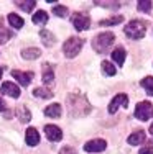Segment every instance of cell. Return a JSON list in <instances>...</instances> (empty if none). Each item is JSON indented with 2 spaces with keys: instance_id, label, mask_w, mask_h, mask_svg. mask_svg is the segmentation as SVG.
<instances>
[{
  "instance_id": "cell-1",
  "label": "cell",
  "mask_w": 153,
  "mask_h": 154,
  "mask_svg": "<svg viewBox=\"0 0 153 154\" xmlns=\"http://www.w3.org/2000/svg\"><path fill=\"white\" fill-rule=\"evenodd\" d=\"M115 41V35L110 31H105V33H100V35H97L96 38L92 39V48L97 51V53L104 54L109 51V48L114 45Z\"/></svg>"
},
{
  "instance_id": "cell-2",
  "label": "cell",
  "mask_w": 153,
  "mask_h": 154,
  "mask_svg": "<svg viewBox=\"0 0 153 154\" xmlns=\"http://www.w3.org/2000/svg\"><path fill=\"white\" fill-rule=\"evenodd\" d=\"M82 45H84V41H82L81 38H78V36H72V38H69L68 41L63 45V53H64V56L69 57V59L76 57V56L79 54V51L82 49Z\"/></svg>"
},
{
  "instance_id": "cell-3",
  "label": "cell",
  "mask_w": 153,
  "mask_h": 154,
  "mask_svg": "<svg viewBox=\"0 0 153 154\" xmlns=\"http://www.w3.org/2000/svg\"><path fill=\"white\" fill-rule=\"evenodd\" d=\"M145 28H147V25H145L143 21L133 20L127 25L123 31H125V35L129 36L130 39H142L145 36Z\"/></svg>"
},
{
  "instance_id": "cell-4",
  "label": "cell",
  "mask_w": 153,
  "mask_h": 154,
  "mask_svg": "<svg viewBox=\"0 0 153 154\" xmlns=\"http://www.w3.org/2000/svg\"><path fill=\"white\" fill-rule=\"evenodd\" d=\"M153 115V105L150 102H140V103H137V108H135V116L138 120H142V122H147V120H150Z\"/></svg>"
},
{
  "instance_id": "cell-5",
  "label": "cell",
  "mask_w": 153,
  "mask_h": 154,
  "mask_svg": "<svg viewBox=\"0 0 153 154\" xmlns=\"http://www.w3.org/2000/svg\"><path fill=\"white\" fill-rule=\"evenodd\" d=\"M72 25L76 26V30H79V31H84L89 28V25H91V18L86 15V13H74L72 15Z\"/></svg>"
},
{
  "instance_id": "cell-6",
  "label": "cell",
  "mask_w": 153,
  "mask_h": 154,
  "mask_svg": "<svg viewBox=\"0 0 153 154\" xmlns=\"http://www.w3.org/2000/svg\"><path fill=\"white\" fill-rule=\"evenodd\" d=\"M120 105H122L123 108L129 107V97H127L125 94H119V95H115V98H112L110 105H109V113H115Z\"/></svg>"
},
{
  "instance_id": "cell-7",
  "label": "cell",
  "mask_w": 153,
  "mask_h": 154,
  "mask_svg": "<svg viewBox=\"0 0 153 154\" xmlns=\"http://www.w3.org/2000/svg\"><path fill=\"white\" fill-rule=\"evenodd\" d=\"M107 146V143L104 139H92V141H87L84 144V149L87 152H102Z\"/></svg>"
},
{
  "instance_id": "cell-8",
  "label": "cell",
  "mask_w": 153,
  "mask_h": 154,
  "mask_svg": "<svg viewBox=\"0 0 153 154\" xmlns=\"http://www.w3.org/2000/svg\"><path fill=\"white\" fill-rule=\"evenodd\" d=\"M45 134H46V138H48L49 141H59V139H63V131H61L58 126H54V125H46L45 126Z\"/></svg>"
},
{
  "instance_id": "cell-9",
  "label": "cell",
  "mask_w": 153,
  "mask_h": 154,
  "mask_svg": "<svg viewBox=\"0 0 153 154\" xmlns=\"http://www.w3.org/2000/svg\"><path fill=\"white\" fill-rule=\"evenodd\" d=\"M0 90H2L3 95H8V97H12V98L20 97V89H18V85H15L13 82H3Z\"/></svg>"
},
{
  "instance_id": "cell-10",
  "label": "cell",
  "mask_w": 153,
  "mask_h": 154,
  "mask_svg": "<svg viewBox=\"0 0 153 154\" xmlns=\"http://www.w3.org/2000/svg\"><path fill=\"white\" fill-rule=\"evenodd\" d=\"M12 75L15 77V79L20 82V85H23V87H27V85H30V82H31V79H33V72H21V71H12Z\"/></svg>"
},
{
  "instance_id": "cell-11",
  "label": "cell",
  "mask_w": 153,
  "mask_h": 154,
  "mask_svg": "<svg viewBox=\"0 0 153 154\" xmlns=\"http://www.w3.org/2000/svg\"><path fill=\"white\" fill-rule=\"evenodd\" d=\"M25 141H27L28 146H36L40 143V134L36 128H28L27 134H25Z\"/></svg>"
},
{
  "instance_id": "cell-12",
  "label": "cell",
  "mask_w": 153,
  "mask_h": 154,
  "mask_svg": "<svg viewBox=\"0 0 153 154\" xmlns=\"http://www.w3.org/2000/svg\"><path fill=\"white\" fill-rule=\"evenodd\" d=\"M129 144H132V146H137V144H142V143L145 141V131L143 130H137V131H133L132 134L129 136Z\"/></svg>"
},
{
  "instance_id": "cell-13",
  "label": "cell",
  "mask_w": 153,
  "mask_h": 154,
  "mask_svg": "<svg viewBox=\"0 0 153 154\" xmlns=\"http://www.w3.org/2000/svg\"><path fill=\"white\" fill-rule=\"evenodd\" d=\"M61 112H63V108H61L59 103H53V105H49V107L45 108V115L49 116V118H59Z\"/></svg>"
},
{
  "instance_id": "cell-14",
  "label": "cell",
  "mask_w": 153,
  "mask_h": 154,
  "mask_svg": "<svg viewBox=\"0 0 153 154\" xmlns=\"http://www.w3.org/2000/svg\"><path fill=\"white\" fill-rule=\"evenodd\" d=\"M53 80H54L53 67L49 64H43V82H45V85H49Z\"/></svg>"
},
{
  "instance_id": "cell-15",
  "label": "cell",
  "mask_w": 153,
  "mask_h": 154,
  "mask_svg": "<svg viewBox=\"0 0 153 154\" xmlns=\"http://www.w3.org/2000/svg\"><path fill=\"white\" fill-rule=\"evenodd\" d=\"M17 116H18V120H20L21 123H28L31 120V113H30V110H28L27 107H18L17 108Z\"/></svg>"
},
{
  "instance_id": "cell-16",
  "label": "cell",
  "mask_w": 153,
  "mask_h": 154,
  "mask_svg": "<svg viewBox=\"0 0 153 154\" xmlns=\"http://www.w3.org/2000/svg\"><path fill=\"white\" fill-rule=\"evenodd\" d=\"M21 56H23V59H36V57L41 56V51L38 49V48H27V49L21 51Z\"/></svg>"
},
{
  "instance_id": "cell-17",
  "label": "cell",
  "mask_w": 153,
  "mask_h": 154,
  "mask_svg": "<svg viewBox=\"0 0 153 154\" xmlns=\"http://www.w3.org/2000/svg\"><path fill=\"white\" fill-rule=\"evenodd\" d=\"M40 36H41L43 45H45V46H53L54 41H56L54 35H53L51 31H48V30H41V31H40Z\"/></svg>"
},
{
  "instance_id": "cell-18",
  "label": "cell",
  "mask_w": 153,
  "mask_h": 154,
  "mask_svg": "<svg viewBox=\"0 0 153 154\" xmlns=\"http://www.w3.org/2000/svg\"><path fill=\"white\" fill-rule=\"evenodd\" d=\"M125 49H122V48H117V49L112 51V59L117 62L119 66H123V62H125Z\"/></svg>"
},
{
  "instance_id": "cell-19",
  "label": "cell",
  "mask_w": 153,
  "mask_h": 154,
  "mask_svg": "<svg viewBox=\"0 0 153 154\" xmlns=\"http://www.w3.org/2000/svg\"><path fill=\"white\" fill-rule=\"evenodd\" d=\"M7 18H8V23L12 25L13 28H17V30H18V28H21V26H23V23H25L23 18L18 17L17 13H10V15L7 17Z\"/></svg>"
},
{
  "instance_id": "cell-20",
  "label": "cell",
  "mask_w": 153,
  "mask_h": 154,
  "mask_svg": "<svg viewBox=\"0 0 153 154\" xmlns=\"http://www.w3.org/2000/svg\"><path fill=\"white\" fill-rule=\"evenodd\" d=\"M46 21H48V13L43 12V10H38L33 15V23L35 25H45Z\"/></svg>"
},
{
  "instance_id": "cell-21",
  "label": "cell",
  "mask_w": 153,
  "mask_h": 154,
  "mask_svg": "<svg viewBox=\"0 0 153 154\" xmlns=\"http://www.w3.org/2000/svg\"><path fill=\"white\" fill-rule=\"evenodd\" d=\"M15 5L18 8H21L23 12H31L36 7V2L35 0H27V2H15Z\"/></svg>"
},
{
  "instance_id": "cell-22",
  "label": "cell",
  "mask_w": 153,
  "mask_h": 154,
  "mask_svg": "<svg viewBox=\"0 0 153 154\" xmlns=\"http://www.w3.org/2000/svg\"><path fill=\"white\" fill-rule=\"evenodd\" d=\"M33 95L35 97H40V98H51L53 97V92L48 89H45V87H38V89L33 90Z\"/></svg>"
},
{
  "instance_id": "cell-23",
  "label": "cell",
  "mask_w": 153,
  "mask_h": 154,
  "mask_svg": "<svg viewBox=\"0 0 153 154\" xmlns=\"http://www.w3.org/2000/svg\"><path fill=\"white\" fill-rule=\"evenodd\" d=\"M123 21V17H112V18H107V20H100L99 25L100 26H110V25H117V23H122Z\"/></svg>"
},
{
  "instance_id": "cell-24",
  "label": "cell",
  "mask_w": 153,
  "mask_h": 154,
  "mask_svg": "<svg viewBox=\"0 0 153 154\" xmlns=\"http://www.w3.org/2000/svg\"><path fill=\"white\" fill-rule=\"evenodd\" d=\"M142 85L147 90V94L150 95V97H153V77H145V79L142 80Z\"/></svg>"
},
{
  "instance_id": "cell-25",
  "label": "cell",
  "mask_w": 153,
  "mask_h": 154,
  "mask_svg": "<svg viewBox=\"0 0 153 154\" xmlns=\"http://www.w3.org/2000/svg\"><path fill=\"white\" fill-rule=\"evenodd\" d=\"M102 71H104L107 75H115V72H117V69H115V66H114V64H110V62H107V61H102Z\"/></svg>"
},
{
  "instance_id": "cell-26",
  "label": "cell",
  "mask_w": 153,
  "mask_h": 154,
  "mask_svg": "<svg viewBox=\"0 0 153 154\" xmlns=\"http://www.w3.org/2000/svg\"><path fill=\"white\" fill-rule=\"evenodd\" d=\"M10 38H12V31L3 28V26H0V43H7Z\"/></svg>"
},
{
  "instance_id": "cell-27",
  "label": "cell",
  "mask_w": 153,
  "mask_h": 154,
  "mask_svg": "<svg viewBox=\"0 0 153 154\" xmlns=\"http://www.w3.org/2000/svg\"><path fill=\"white\" fill-rule=\"evenodd\" d=\"M151 5H153V3L150 2V0H143V2H138L137 8L140 10V12H150V10H151Z\"/></svg>"
},
{
  "instance_id": "cell-28",
  "label": "cell",
  "mask_w": 153,
  "mask_h": 154,
  "mask_svg": "<svg viewBox=\"0 0 153 154\" xmlns=\"http://www.w3.org/2000/svg\"><path fill=\"white\" fill-rule=\"evenodd\" d=\"M53 13L58 15V17H66L68 15V8L63 7V5H56V7H53Z\"/></svg>"
},
{
  "instance_id": "cell-29",
  "label": "cell",
  "mask_w": 153,
  "mask_h": 154,
  "mask_svg": "<svg viewBox=\"0 0 153 154\" xmlns=\"http://www.w3.org/2000/svg\"><path fill=\"white\" fill-rule=\"evenodd\" d=\"M94 3H97L100 7H107V8H117L119 7V3H114V2H94Z\"/></svg>"
},
{
  "instance_id": "cell-30",
  "label": "cell",
  "mask_w": 153,
  "mask_h": 154,
  "mask_svg": "<svg viewBox=\"0 0 153 154\" xmlns=\"http://www.w3.org/2000/svg\"><path fill=\"white\" fill-rule=\"evenodd\" d=\"M59 154H78V152H76L72 148H69V146H66V148H63V149L59 151Z\"/></svg>"
},
{
  "instance_id": "cell-31",
  "label": "cell",
  "mask_w": 153,
  "mask_h": 154,
  "mask_svg": "<svg viewBox=\"0 0 153 154\" xmlns=\"http://www.w3.org/2000/svg\"><path fill=\"white\" fill-rule=\"evenodd\" d=\"M138 154H153V146H147V148H142Z\"/></svg>"
},
{
  "instance_id": "cell-32",
  "label": "cell",
  "mask_w": 153,
  "mask_h": 154,
  "mask_svg": "<svg viewBox=\"0 0 153 154\" xmlns=\"http://www.w3.org/2000/svg\"><path fill=\"white\" fill-rule=\"evenodd\" d=\"M5 110H7V105H5V102L0 98V112H5Z\"/></svg>"
},
{
  "instance_id": "cell-33",
  "label": "cell",
  "mask_w": 153,
  "mask_h": 154,
  "mask_svg": "<svg viewBox=\"0 0 153 154\" xmlns=\"http://www.w3.org/2000/svg\"><path fill=\"white\" fill-rule=\"evenodd\" d=\"M150 133H151V134H153V123H151V125H150Z\"/></svg>"
},
{
  "instance_id": "cell-34",
  "label": "cell",
  "mask_w": 153,
  "mask_h": 154,
  "mask_svg": "<svg viewBox=\"0 0 153 154\" xmlns=\"http://www.w3.org/2000/svg\"><path fill=\"white\" fill-rule=\"evenodd\" d=\"M2 72H3V71H2V67H0V79H2Z\"/></svg>"
}]
</instances>
